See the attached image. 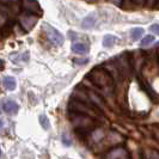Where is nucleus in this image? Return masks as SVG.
Instances as JSON below:
<instances>
[{
    "mask_svg": "<svg viewBox=\"0 0 159 159\" xmlns=\"http://www.w3.org/2000/svg\"><path fill=\"white\" fill-rule=\"evenodd\" d=\"M104 159H130V157L123 147H115L104 156Z\"/></svg>",
    "mask_w": 159,
    "mask_h": 159,
    "instance_id": "5",
    "label": "nucleus"
},
{
    "mask_svg": "<svg viewBox=\"0 0 159 159\" xmlns=\"http://www.w3.org/2000/svg\"><path fill=\"white\" fill-rule=\"evenodd\" d=\"M4 126V122H2V120H0V128Z\"/></svg>",
    "mask_w": 159,
    "mask_h": 159,
    "instance_id": "23",
    "label": "nucleus"
},
{
    "mask_svg": "<svg viewBox=\"0 0 159 159\" xmlns=\"http://www.w3.org/2000/svg\"><path fill=\"white\" fill-rule=\"evenodd\" d=\"M43 29L46 30L47 37L49 39V41H50L52 43H54V44H56V46H61V44L64 43V41H65L64 35L59 31V30H56V29H54V28H52V26L48 25V24H44Z\"/></svg>",
    "mask_w": 159,
    "mask_h": 159,
    "instance_id": "4",
    "label": "nucleus"
},
{
    "mask_svg": "<svg viewBox=\"0 0 159 159\" xmlns=\"http://www.w3.org/2000/svg\"><path fill=\"white\" fill-rule=\"evenodd\" d=\"M73 62H75V64H78V65H84L85 62H88V60H86V59H85V60H83V59H81V60H79V59H74Z\"/></svg>",
    "mask_w": 159,
    "mask_h": 159,
    "instance_id": "19",
    "label": "nucleus"
},
{
    "mask_svg": "<svg viewBox=\"0 0 159 159\" xmlns=\"http://www.w3.org/2000/svg\"><path fill=\"white\" fill-rule=\"evenodd\" d=\"M2 85H4V88L8 90V91H13L15 89H16V79L13 78V77H5L4 79H2Z\"/></svg>",
    "mask_w": 159,
    "mask_h": 159,
    "instance_id": "12",
    "label": "nucleus"
},
{
    "mask_svg": "<svg viewBox=\"0 0 159 159\" xmlns=\"http://www.w3.org/2000/svg\"><path fill=\"white\" fill-rule=\"evenodd\" d=\"M39 120H40L41 127L43 128L44 130H48V129L50 128V122H49V119H48L46 115H41Z\"/></svg>",
    "mask_w": 159,
    "mask_h": 159,
    "instance_id": "15",
    "label": "nucleus"
},
{
    "mask_svg": "<svg viewBox=\"0 0 159 159\" xmlns=\"http://www.w3.org/2000/svg\"><path fill=\"white\" fill-rule=\"evenodd\" d=\"M2 67H4V61H2V60H0V70H1Z\"/></svg>",
    "mask_w": 159,
    "mask_h": 159,
    "instance_id": "21",
    "label": "nucleus"
},
{
    "mask_svg": "<svg viewBox=\"0 0 159 159\" xmlns=\"http://www.w3.org/2000/svg\"><path fill=\"white\" fill-rule=\"evenodd\" d=\"M88 1H96V0H88Z\"/></svg>",
    "mask_w": 159,
    "mask_h": 159,
    "instance_id": "24",
    "label": "nucleus"
},
{
    "mask_svg": "<svg viewBox=\"0 0 159 159\" xmlns=\"http://www.w3.org/2000/svg\"><path fill=\"white\" fill-rule=\"evenodd\" d=\"M0 1H2V2H7V1H17V0H0Z\"/></svg>",
    "mask_w": 159,
    "mask_h": 159,
    "instance_id": "22",
    "label": "nucleus"
},
{
    "mask_svg": "<svg viewBox=\"0 0 159 159\" xmlns=\"http://www.w3.org/2000/svg\"><path fill=\"white\" fill-rule=\"evenodd\" d=\"M116 41V37H114L112 35H105L103 39V47L105 48H111Z\"/></svg>",
    "mask_w": 159,
    "mask_h": 159,
    "instance_id": "14",
    "label": "nucleus"
},
{
    "mask_svg": "<svg viewBox=\"0 0 159 159\" xmlns=\"http://www.w3.org/2000/svg\"><path fill=\"white\" fill-rule=\"evenodd\" d=\"M36 23H37V17L32 15V13L20 17V26L23 28L24 31H30L36 25Z\"/></svg>",
    "mask_w": 159,
    "mask_h": 159,
    "instance_id": "6",
    "label": "nucleus"
},
{
    "mask_svg": "<svg viewBox=\"0 0 159 159\" xmlns=\"http://www.w3.org/2000/svg\"><path fill=\"white\" fill-rule=\"evenodd\" d=\"M4 110L8 115H16L17 111H18V105L13 101H6L4 103Z\"/></svg>",
    "mask_w": 159,
    "mask_h": 159,
    "instance_id": "9",
    "label": "nucleus"
},
{
    "mask_svg": "<svg viewBox=\"0 0 159 159\" xmlns=\"http://www.w3.org/2000/svg\"><path fill=\"white\" fill-rule=\"evenodd\" d=\"M88 97H89V99H90V102L93 104L95 107H97L98 109H101V108L104 107L103 98H102L101 96L97 95L95 91H88Z\"/></svg>",
    "mask_w": 159,
    "mask_h": 159,
    "instance_id": "7",
    "label": "nucleus"
},
{
    "mask_svg": "<svg viewBox=\"0 0 159 159\" xmlns=\"http://www.w3.org/2000/svg\"><path fill=\"white\" fill-rule=\"evenodd\" d=\"M62 143H64L66 146H70V145H71V139L67 136V134H64V135H62Z\"/></svg>",
    "mask_w": 159,
    "mask_h": 159,
    "instance_id": "17",
    "label": "nucleus"
},
{
    "mask_svg": "<svg viewBox=\"0 0 159 159\" xmlns=\"http://www.w3.org/2000/svg\"><path fill=\"white\" fill-rule=\"evenodd\" d=\"M72 50L77 54H86L89 52V46L85 44V43H81V42H78V43H74L72 46Z\"/></svg>",
    "mask_w": 159,
    "mask_h": 159,
    "instance_id": "11",
    "label": "nucleus"
},
{
    "mask_svg": "<svg viewBox=\"0 0 159 159\" xmlns=\"http://www.w3.org/2000/svg\"><path fill=\"white\" fill-rule=\"evenodd\" d=\"M96 24V17L93 15H90V16L85 17L84 19H83V22H81V26L84 28V29H92L93 26H95Z\"/></svg>",
    "mask_w": 159,
    "mask_h": 159,
    "instance_id": "10",
    "label": "nucleus"
},
{
    "mask_svg": "<svg viewBox=\"0 0 159 159\" xmlns=\"http://www.w3.org/2000/svg\"><path fill=\"white\" fill-rule=\"evenodd\" d=\"M150 30H151L153 34H158V24H153V25H151V28H150Z\"/></svg>",
    "mask_w": 159,
    "mask_h": 159,
    "instance_id": "18",
    "label": "nucleus"
},
{
    "mask_svg": "<svg viewBox=\"0 0 159 159\" xmlns=\"http://www.w3.org/2000/svg\"><path fill=\"white\" fill-rule=\"evenodd\" d=\"M24 8L30 12V13H36V12H41L40 7H39V4L35 1V0H24Z\"/></svg>",
    "mask_w": 159,
    "mask_h": 159,
    "instance_id": "8",
    "label": "nucleus"
},
{
    "mask_svg": "<svg viewBox=\"0 0 159 159\" xmlns=\"http://www.w3.org/2000/svg\"><path fill=\"white\" fill-rule=\"evenodd\" d=\"M72 123L78 130H90L93 126V121L89 115L77 114V112L72 117Z\"/></svg>",
    "mask_w": 159,
    "mask_h": 159,
    "instance_id": "3",
    "label": "nucleus"
},
{
    "mask_svg": "<svg viewBox=\"0 0 159 159\" xmlns=\"http://www.w3.org/2000/svg\"><path fill=\"white\" fill-rule=\"evenodd\" d=\"M0 156H1V150H0Z\"/></svg>",
    "mask_w": 159,
    "mask_h": 159,
    "instance_id": "25",
    "label": "nucleus"
},
{
    "mask_svg": "<svg viewBox=\"0 0 159 159\" xmlns=\"http://www.w3.org/2000/svg\"><path fill=\"white\" fill-rule=\"evenodd\" d=\"M154 41V37L153 36H146V37H143V40H141V43H140V46L141 47H147V46H150L152 42Z\"/></svg>",
    "mask_w": 159,
    "mask_h": 159,
    "instance_id": "16",
    "label": "nucleus"
},
{
    "mask_svg": "<svg viewBox=\"0 0 159 159\" xmlns=\"http://www.w3.org/2000/svg\"><path fill=\"white\" fill-rule=\"evenodd\" d=\"M5 22H6V19H5V17H2L1 15H0V26H2L4 24H5Z\"/></svg>",
    "mask_w": 159,
    "mask_h": 159,
    "instance_id": "20",
    "label": "nucleus"
},
{
    "mask_svg": "<svg viewBox=\"0 0 159 159\" xmlns=\"http://www.w3.org/2000/svg\"><path fill=\"white\" fill-rule=\"evenodd\" d=\"M70 109L73 110L74 112H77V114H84V115H93V116H96V115L101 114L99 109L95 105L84 103V102H79V101H75V99L73 102H71Z\"/></svg>",
    "mask_w": 159,
    "mask_h": 159,
    "instance_id": "2",
    "label": "nucleus"
},
{
    "mask_svg": "<svg viewBox=\"0 0 159 159\" xmlns=\"http://www.w3.org/2000/svg\"><path fill=\"white\" fill-rule=\"evenodd\" d=\"M143 35V28H134L130 31V37L133 41H138L141 39V36Z\"/></svg>",
    "mask_w": 159,
    "mask_h": 159,
    "instance_id": "13",
    "label": "nucleus"
},
{
    "mask_svg": "<svg viewBox=\"0 0 159 159\" xmlns=\"http://www.w3.org/2000/svg\"><path fill=\"white\" fill-rule=\"evenodd\" d=\"M89 78L91 81L95 84L96 86L101 89L105 95H109L114 90V79L111 75L109 74V72L105 71L104 68H95L90 72Z\"/></svg>",
    "mask_w": 159,
    "mask_h": 159,
    "instance_id": "1",
    "label": "nucleus"
}]
</instances>
